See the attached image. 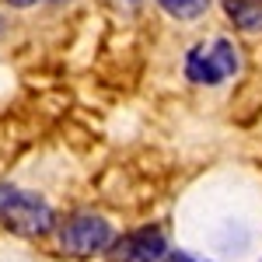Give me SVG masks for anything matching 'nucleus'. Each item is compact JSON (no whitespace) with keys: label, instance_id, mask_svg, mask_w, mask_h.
<instances>
[{"label":"nucleus","instance_id":"f257e3e1","mask_svg":"<svg viewBox=\"0 0 262 262\" xmlns=\"http://www.w3.org/2000/svg\"><path fill=\"white\" fill-rule=\"evenodd\" d=\"M0 224L18 238H46L56 227V217H53V206L42 196L4 185V192H0Z\"/></svg>","mask_w":262,"mask_h":262},{"label":"nucleus","instance_id":"f03ea898","mask_svg":"<svg viewBox=\"0 0 262 262\" xmlns=\"http://www.w3.org/2000/svg\"><path fill=\"white\" fill-rule=\"evenodd\" d=\"M112 245V224L98 213H74L60 224V248L74 259H91Z\"/></svg>","mask_w":262,"mask_h":262},{"label":"nucleus","instance_id":"7ed1b4c3","mask_svg":"<svg viewBox=\"0 0 262 262\" xmlns=\"http://www.w3.org/2000/svg\"><path fill=\"white\" fill-rule=\"evenodd\" d=\"M238 49L227 39H213L210 46H196L185 56V77L192 84H221L224 77L238 74Z\"/></svg>","mask_w":262,"mask_h":262},{"label":"nucleus","instance_id":"20e7f679","mask_svg":"<svg viewBox=\"0 0 262 262\" xmlns=\"http://www.w3.org/2000/svg\"><path fill=\"white\" fill-rule=\"evenodd\" d=\"M164 255H168V242H164L161 227H140L119 238L112 248L116 262H164Z\"/></svg>","mask_w":262,"mask_h":262},{"label":"nucleus","instance_id":"39448f33","mask_svg":"<svg viewBox=\"0 0 262 262\" xmlns=\"http://www.w3.org/2000/svg\"><path fill=\"white\" fill-rule=\"evenodd\" d=\"M227 18L245 32H259L262 28V0H221Z\"/></svg>","mask_w":262,"mask_h":262},{"label":"nucleus","instance_id":"423d86ee","mask_svg":"<svg viewBox=\"0 0 262 262\" xmlns=\"http://www.w3.org/2000/svg\"><path fill=\"white\" fill-rule=\"evenodd\" d=\"M164 11L171 14V18H179V21H192V18H200L203 11L210 7V0H158Z\"/></svg>","mask_w":262,"mask_h":262},{"label":"nucleus","instance_id":"0eeeda50","mask_svg":"<svg viewBox=\"0 0 262 262\" xmlns=\"http://www.w3.org/2000/svg\"><path fill=\"white\" fill-rule=\"evenodd\" d=\"M164 262H203V259H196V255H189V252H179V248H171V252L164 255Z\"/></svg>","mask_w":262,"mask_h":262},{"label":"nucleus","instance_id":"6e6552de","mask_svg":"<svg viewBox=\"0 0 262 262\" xmlns=\"http://www.w3.org/2000/svg\"><path fill=\"white\" fill-rule=\"evenodd\" d=\"M11 4H18V7H28V4H35V0H11Z\"/></svg>","mask_w":262,"mask_h":262}]
</instances>
